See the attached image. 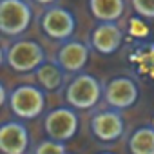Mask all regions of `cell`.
Instances as JSON below:
<instances>
[{"label":"cell","mask_w":154,"mask_h":154,"mask_svg":"<svg viewBox=\"0 0 154 154\" xmlns=\"http://www.w3.org/2000/svg\"><path fill=\"white\" fill-rule=\"evenodd\" d=\"M2 62L15 72H36V69L45 63V51L35 40H17L9 47L2 49Z\"/></svg>","instance_id":"1"},{"label":"cell","mask_w":154,"mask_h":154,"mask_svg":"<svg viewBox=\"0 0 154 154\" xmlns=\"http://www.w3.org/2000/svg\"><path fill=\"white\" fill-rule=\"evenodd\" d=\"M36 82L44 91H58L63 85L65 71L56 62H45L36 69Z\"/></svg>","instance_id":"13"},{"label":"cell","mask_w":154,"mask_h":154,"mask_svg":"<svg viewBox=\"0 0 154 154\" xmlns=\"http://www.w3.org/2000/svg\"><path fill=\"white\" fill-rule=\"evenodd\" d=\"M98 154H112V152H107V150H105V152H98Z\"/></svg>","instance_id":"19"},{"label":"cell","mask_w":154,"mask_h":154,"mask_svg":"<svg viewBox=\"0 0 154 154\" xmlns=\"http://www.w3.org/2000/svg\"><path fill=\"white\" fill-rule=\"evenodd\" d=\"M8 105L11 112L20 120H35L42 116L45 109V93L42 87L24 84L9 93Z\"/></svg>","instance_id":"3"},{"label":"cell","mask_w":154,"mask_h":154,"mask_svg":"<svg viewBox=\"0 0 154 154\" xmlns=\"http://www.w3.org/2000/svg\"><path fill=\"white\" fill-rule=\"evenodd\" d=\"M33 2H36V4H40V6H51V4L56 2V0H33Z\"/></svg>","instance_id":"18"},{"label":"cell","mask_w":154,"mask_h":154,"mask_svg":"<svg viewBox=\"0 0 154 154\" xmlns=\"http://www.w3.org/2000/svg\"><path fill=\"white\" fill-rule=\"evenodd\" d=\"M89 11L98 22H118L125 13V0H89Z\"/></svg>","instance_id":"12"},{"label":"cell","mask_w":154,"mask_h":154,"mask_svg":"<svg viewBox=\"0 0 154 154\" xmlns=\"http://www.w3.org/2000/svg\"><path fill=\"white\" fill-rule=\"evenodd\" d=\"M78 114L74 112L72 107H58L45 114L44 118V131L49 136V140L54 141H67L74 138L78 131Z\"/></svg>","instance_id":"5"},{"label":"cell","mask_w":154,"mask_h":154,"mask_svg":"<svg viewBox=\"0 0 154 154\" xmlns=\"http://www.w3.org/2000/svg\"><path fill=\"white\" fill-rule=\"evenodd\" d=\"M33 20V8L26 0H0V31L6 36H20Z\"/></svg>","instance_id":"4"},{"label":"cell","mask_w":154,"mask_h":154,"mask_svg":"<svg viewBox=\"0 0 154 154\" xmlns=\"http://www.w3.org/2000/svg\"><path fill=\"white\" fill-rule=\"evenodd\" d=\"M67 154H72V152H67Z\"/></svg>","instance_id":"20"},{"label":"cell","mask_w":154,"mask_h":154,"mask_svg":"<svg viewBox=\"0 0 154 154\" xmlns=\"http://www.w3.org/2000/svg\"><path fill=\"white\" fill-rule=\"evenodd\" d=\"M40 27L49 38L67 42L76 29V18L69 9L53 6L44 11V15L40 18Z\"/></svg>","instance_id":"7"},{"label":"cell","mask_w":154,"mask_h":154,"mask_svg":"<svg viewBox=\"0 0 154 154\" xmlns=\"http://www.w3.org/2000/svg\"><path fill=\"white\" fill-rule=\"evenodd\" d=\"M102 96H103L102 84L93 74H87V72L74 74L72 80L65 87V102L72 109H80V111L93 109L98 105Z\"/></svg>","instance_id":"2"},{"label":"cell","mask_w":154,"mask_h":154,"mask_svg":"<svg viewBox=\"0 0 154 154\" xmlns=\"http://www.w3.org/2000/svg\"><path fill=\"white\" fill-rule=\"evenodd\" d=\"M31 145V136L22 122H6L0 127V150L4 154H26Z\"/></svg>","instance_id":"10"},{"label":"cell","mask_w":154,"mask_h":154,"mask_svg":"<svg viewBox=\"0 0 154 154\" xmlns=\"http://www.w3.org/2000/svg\"><path fill=\"white\" fill-rule=\"evenodd\" d=\"M127 147L131 154H154V127L143 125L134 129Z\"/></svg>","instance_id":"14"},{"label":"cell","mask_w":154,"mask_h":154,"mask_svg":"<svg viewBox=\"0 0 154 154\" xmlns=\"http://www.w3.org/2000/svg\"><path fill=\"white\" fill-rule=\"evenodd\" d=\"M89 54H91V49L87 44L78 40H67L60 45L56 53V63L65 72L80 74L89 62Z\"/></svg>","instance_id":"9"},{"label":"cell","mask_w":154,"mask_h":154,"mask_svg":"<svg viewBox=\"0 0 154 154\" xmlns=\"http://www.w3.org/2000/svg\"><path fill=\"white\" fill-rule=\"evenodd\" d=\"M129 33L132 36H136V38H141V36H147L149 35V27H147V24L143 22L141 17H134L129 22Z\"/></svg>","instance_id":"17"},{"label":"cell","mask_w":154,"mask_h":154,"mask_svg":"<svg viewBox=\"0 0 154 154\" xmlns=\"http://www.w3.org/2000/svg\"><path fill=\"white\" fill-rule=\"evenodd\" d=\"M35 154H67L65 145L62 141H54V140H44L36 145Z\"/></svg>","instance_id":"15"},{"label":"cell","mask_w":154,"mask_h":154,"mask_svg":"<svg viewBox=\"0 0 154 154\" xmlns=\"http://www.w3.org/2000/svg\"><path fill=\"white\" fill-rule=\"evenodd\" d=\"M123 44V31L116 22H100L91 31V47L100 54H112Z\"/></svg>","instance_id":"11"},{"label":"cell","mask_w":154,"mask_h":154,"mask_svg":"<svg viewBox=\"0 0 154 154\" xmlns=\"http://www.w3.org/2000/svg\"><path fill=\"white\" fill-rule=\"evenodd\" d=\"M134 13L141 18H154V0H131Z\"/></svg>","instance_id":"16"},{"label":"cell","mask_w":154,"mask_h":154,"mask_svg":"<svg viewBox=\"0 0 154 154\" xmlns=\"http://www.w3.org/2000/svg\"><path fill=\"white\" fill-rule=\"evenodd\" d=\"M140 96V87L131 76H114L103 85V100L111 109L123 111L132 107Z\"/></svg>","instance_id":"6"},{"label":"cell","mask_w":154,"mask_h":154,"mask_svg":"<svg viewBox=\"0 0 154 154\" xmlns=\"http://www.w3.org/2000/svg\"><path fill=\"white\" fill-rule=\"evenodd\" d=\"M125 131V122L116 109H107V111H98L91 118V132L94 134L96 140L103 143H112L123 136Z\"/></svg>","instance_id":"8"}]
</instances>
